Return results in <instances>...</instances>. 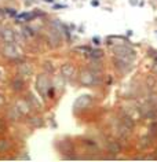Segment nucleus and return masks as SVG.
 I'll return each mask as SVG.
<instances>
[{"mask_svg":"<svg viewBox=\"0 0 157 162\" xmlns=\"http://www.w3.org/2000/svg\"><path fill=\"white\" fill-rule=\"evenodd\" d=\"M80 82L86 87H92V85H97L99 82L98 77H97V73L92 71L91 69H86L80 73Z\"/></svg>","mask_w":157,"mask_h":162,"instance_id":"1","label":"nucleus"},{"mask_svg":"<svg viewBox=\"0 0 157 162\" xmlns=\"http://www.w3.org/2000/svg\"><path fill=\"white\" fill-rule=\"evenodd\" d=\"M50 88H51V82H50V80H48V77L46 74H40L39 77H37V80H36L37 92H39L43 98H47Z\"/></svg>","mask_w":157,"mask_h":162,"instance_id":"2","label":"nucleus"},{"mask_svg":"<svg viewBox=\"0 0 157 162\" xmlns=\"http://www.w3.org/2000/svg\"><path fill=\"white\" fill-rule=\"evenodd\" d=\"M2 52L6 58H8V59H15V58L19 56V51L14 43H6L3 50H2Z\"/></svg>","mask_w":157,"mask_h":162,"instance_id":"3","label":"nucleus"},{"mask_svg":"<svg viewBox=\"0 0 157 162\" xmlns=\"http://www.w3.org/2000/svg\"><path fill=\"white\" fill-rule=\"evenodd\" d=\"M114 54L120 58H128V59H134L135 58V51L130 48L128 46H118L114 48Z\"/></svg>","mask_w":157,"mask_h":162,"instance_id":"4","label":"nucleus"},{"mask_svg":"<svg viewBox=\"0 0 157 162\" xmlns=\"http://www.w3.org/2000/svg\"><path fill=\"white\" fill-rule=\"evenodd\" d=\"M76 74V69L71 63H65L61 66V77L65 80H72Z\"/></svg>","mask_w":157,"mask_h":162,"instance_id":"5","label":"nucleus"},{"mask_svg":"<svg viewBox=\"0 0 157 162\" xmlns=\"http://www.w3.org/2000/svg\"><path fill=\"white\" fill-rule=\"evenodd\" d=\"M114 66H116L118 70L121 71H125L128 70V69H131L132 66V59H128V58H116L114 59Z\"/></svg>","mask_w":157,"mask_h":162,"instance_id":"6","label":"nucleus"},{"mask_svg":"<svg viewBox=\"0 0 157 162\" xmlns=\"http://www.w3.org/2000/svg\"><path fill=\"white\" fill-rule=\"evenodd\" d=\"M90 103H91V98H90V95L80 96L77 101L75 102V110H76V111H79V110H83V109L88 107Z\"/></svg>","mask_w":157,"mask_h":162,"instance_id":"7","label":"nucleus"},{"mask_svg":"<svg viewBox=\"0 0 157 162\" xmlns=\"http://www.w3.org/2000/svg\"><path fill=\"white\" fill-rule=\"evenodd\" d=\"M18 74H21L22 77H30V76L33 74V67L30 63H28V62H24V63H21L18 66Z\"/></svg>","mask_w":157,"mask_h":162,"instance_id":"8","label":"nucleus"},{"mask_svg":"<svg viewBox=\"0 0 157 162\" xmlns=\"http://www.w3.org/2000/svg\"><path fill=\"white\" fill-rule=\"evenodd\" d=\"M15 106H17V107H18V110L21 111V114H22V115L29 114V113H30V110L33 109L32 106H30L29 101H26V99H21V101H18V102L15 103Z\"/></svg>","mask_w":157,"mask_h":162,"instance_id":"9","label":"nucleus"},{"mask_svg":"<svg viewBox=\"0 0 157 162\" xmlns=\"http://www.w3.org/2000/svg\"><path fill=\"white\" fill-rule=\"evenodd\" d=\"M0 36L4 40V43H15V33H14L10 27H2Z\"/></svg>","mask_w":157,"mask_h":162,"instance_id":"10","label":"nucleus"},{"mask_svg":"<svg viewBox=\"0 0 157 162\" xmlns=\"http://www.w3.org/2000/svg\"><path fill=\"white\" fill-rule=\"evenodd\" d=\"M21 111L18 110V107L17 106H13V107L8 109V111H7V118H10L11 121H18V120L21 118Z\"/></svg>","mask_w":157,"mask_h":162,"instance_id":"11","label":"nucleus"},{"mask_svg":"<svg viewBox=\"0 0 157 162\" xmlns=\"http://www.w3.org/2000/svg\"><path fill=\"white\" fill-rule=\"evenodd\" d=\"M106 147H107V151H110V153H113V154H118L121 151V146L118 144V142H116V140H109Z\"/></svg>","mask_w":157,"mask_h":162,"instance_id":"12","label":"nucleus"},{"mask_svg":"<svg viewBox=\"0 0 157 162\" xmlns=\"http://www.w3.org/2000/svg\"><path fill=\"white\" fill-rule=\"evenodd\" d=\"M117 135L120 136V137H127L128 135H130V132H131V129L128 128V126H125L123 122H120V126L117 128Z\"/></svg>","mask_w":157,"mask_h":162,"instance_id":"13","label":"nucleus"},{"mask_svg":"<svg viewBox=\"0 0 157 162\" xmlns=\"http://www.w3.org/2000/svg\"><path fill=\"white\" fill-rule=\"evenodd\" d=\"M88 69H91L92 71H95V73L98 74V73L102 71V63L99 62V59H92L91 63H90V66H88Z\"/></svg>","mask_w":157,"mask_h":162,"instance_id":"14","label":"nucleus"},{"mask_svg":"<svg viewBox=\"0 0 157 162\" xmlns=\"http://www.w3.org/2000/svg\"><path fill=\"white\" fill-rule=\"evenodd\" d=\"M121 122H123L125 126H128L130 129H132V128L135 126V121L132 120L131 115H123V118H121Z\"/></svg>","mask_w":157,"mask_h":162,"instance_id":"15","label":"nucleus"},{"mask_svg":"<svg viewBox=\"0 0 157 162\" xmlns=\"http://www.w3.org/2000/svg\"><path fill=\"white\" fill-rule=\"evenodd\" d=\"M11 87H13L14 91H17V92L22 91L24 89V81L21 80V78H15V80L11 82Z\"/></svg>","mask_w":157,"mask_h":162,"instance_id":"16","label":"nucleus"},{"mask_svg":"<svg viewBox=\"0 0 157 162\" xmlns=\"http://www.w3.org/2000/svg\"><path fill=\"white\" fill-rule=\"evenodd\" d=\"M152 139L153 137L150 135H148V136H144L141 139V142H139V146L142 147V149H146V147H149L152 144Z\"/></svg>","mask_w":157,"mask_h":162,"instance_id":"17","label":"nucleus"},{"mask_svg":"<svg viewBox=\"0 0 157 162\" xmlns=\"http://www.w3.org/2000/svg\"><path fill=\"white\" fill-rule=\"evenodd\" d=\"M28 101H29L30 106H32L33 109H41V105H40V102L37 101L36 98H34V95L29 94V96H28Z\"/></svg>","mask_w":157,"mask_h":162,"instance_id":"18","label":"nucleus"},{"mask_svg":"<svg viewBox=\"0 0 157 162\" xmlns=\"http://www.w3.org/2000/svg\"><path fill=\"white\" fill-rule=\"evenodd\" d=\"M149 135L152 137H156L157 136V122H152L150 126H149Z\"/></svg>","mask_w":157,"mask_h":162,"instance_id":"19","label":"nucleus"},{"mask_svg":"<svg viewBox=\"0 0 157 162\" xmlns=\"http://www.w3.org/2000/svg\"><path fill=\"white\" fill-rule=\"evenodd\" d=\"M10 147L8 142H7L6 139H0V153H3V151H7Z\"/></svg>","mask_w":157,"mask_h":162,"instance_id":"20","label":"nucleus"},{"mask_svg":"<svg viewBox=\"0 0 157 162\" xmlns=\"http://www.w3.org/2000/svg\"><path fill=\"white\" fill-rule=\"evenodd\" d=\"M90 55H91L92 59H99V58L102 56V51H101V50H92Z\"/></svg>","mask_w":157,"mask_h":162,"instance_id":"21","label":"nucleus"},{"mask_svg":"<svg viewBox=\"0 0 157 162\" xmlns=\"http://www.w3.org/2000/svg\"><path fill=\"white\" fill-rule=\"evenodd\" d=\"M32 124H33V125L34 126H41V125H43V120H41V118H33L32 120Z\"/></svg>","mask_w":157,"mask_h":162,"instance_id":"22","label":"nucleus"},{"mask_svg":"<svg viewBox=\"0 0 157 162\" xmlns=\"http://www.w3.org/2000/svg\"><path fill=\"white\" fill-rule=\"evenodd\" d=\"M44 67H46V69H48V70H50L51 73H52V71H54V67H52L51 62H46V65H44Z\"/></svg>","mask_w":157,"mask_h":162,"instance_id":"23","label":"nucleus"},{"mask_svg":"<svg viewBox=\"0 0 157 162\" xmlns=\"http://www.w3.org/2000/svg\"><path fill=\"white\" fill-rule=\"evenodd\" d=\"M4 130H6V124H4V121L0 120V132H4Z\"/></svg>","mask_w":157,"mask_h":162,"instance_id":"24","label":"nucleus"},{"mask_svg":"<svg viewBox=\"0 0 157 162\" xmlns=\"http://www.w3.org/2000/svg\"><path fill=\"white\" fill-rule=\"evenodd\" d=\"M4 105V99H3V96L0 95V106H3Z\"/></svg>","mask_w":157,"mask_h":162,"instance_id":"25","label":"nucleus"},{"mask_svg":"<svg viewBox=\"0 0 157 162\" xmlns=\"http://www.w3.org/2000/svg\"><path fill=\"white\" fill-rule=\"evenodd\" d=\"M91 4H92V6H98V2H97V0H94V2L91 3Z\"/></svg>","mask_w":157,"mask_h":162,"instance_id":"26","label":"nucleus"},{"mask_svg":"<svg viewBox=\"0 0 157 162\" xmlns=\"http://www.w3.org/2000/svg\"><path fill=\"white\" fill-rule=\"evenodd\" d=\"M94 43H95V44H99V39H94Z\"/></svg>","mask_w":157,"mask_h":162,"instance_id":"27","label":"nucleus"},{"mask_svg":"<svg viewBox=\"0 0 157 162\" xmlns=\"http://www.w3.org/2000/svg\"><path fill=\"white\" fill-rule=\"evenodd\" d=\"M153 70H154V71H156V73H157V63L154 65V66H153Z\"/></svg>","mask_w":157,"mask_h":162,"instance_id":"28","label":"nucleus"},{"mask_svg":"<svg viewBox=\"0 0 157 162\" xmlns=\"http://www.w3.org/2000/svg\"><path fill=\"white\" fill-rule=\"evenodd\" d=\"M46 2H52V0H46Z\"/></svg>","mask_w":157,"mask_h":162,"instance_id":"29","label":"nucleus"},{"mask_svg":"<svg viewBox=\"0 0 157 162\" xmlns=\"http://www.w3.org/2000/svg\"><path fill=\"white\" fill-rule=\"evenodd\" d=\"M0 74H2V71H0Z\"/></svg>","mask_w":157,"mask_h":162,"instance_id":"30","label":"nucleus"}]
</instances>
